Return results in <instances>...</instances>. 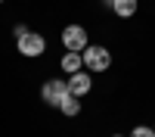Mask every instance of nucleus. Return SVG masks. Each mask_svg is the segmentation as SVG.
<instances>
[{
	"label": "nucleus",
	"mask_w": 155,
	"mask_h": 137,
	"mask_svg": "<svg viewBox=\"0 0 155 137\" xmlns=\"http://www.w3.org/2000/svg\"><path fill=\"white\" fill-rule=\"evenodd\" d=\"M41 97H44V103L47 106H62V100L65 97H71L68 94V81H62V78H50V81H44V87H41Z\"/></svg>",
	"instance_id": "f257e3e1"
},
{
	"label": "nucleus",
	"mask_w": 155,
	"mask_h": 137,
	"mask_svg": "<svg viewBox=\"0 0 155 137\" xmlns=\"http://www.w3.org/2000/svg\"><path fill=\"white\" fill-rule=\"evenodd\" d=\"M81 56H84V69H90V72H106L112 66V53L106 47H87Z\"/></svg>",
	"instance_id": "f03ea898"
},
{
	"label": "nucleus",
	"mask_w": 155,
	"mask_h": 137,
	"mask_svg": "<svg viewBox=\"0 0 155 137\" xmlns=\"http://www.w3.org/2000/svg\"><path fill=\"white\" fill-rule=\"evenodd\" d=\"M62 44H65V50H71V53H84L90 47L87 44V31L81 25H68V28L62 31Z\"/></svg>",
	"instance_id": "7ed1b4c3"
},
{
	"label": "nucleus",
	"mask_w": 155,
	"mask_h": 137,
	"mask_svg": "<svg viewBox=\"0 0 155 137\" xmlns=\"http://www.w3.org/2000/svg\"><path fill=\"white\" fill-rule=\"evenodd\" d=\"M44 50H47L44 34L28 31V34H22V37H19V53H22V56H41Z\"/></svg>",
	"instance_id": "20e7f679"
},
{
	"label": "nucleus",
	"mask_w": 155,
	"mask_h": 137,
	"mask_svg": "<svg viewBox=\"0 0 155 137\" xmlns=\"http://www.w3.org/2000/svg\"><path fill=\"white\" fill-rule=\"evenodd\" d=\"M90 87H93V78H90L87 72H74V75H68V94H71V97L81 100L84 94H90Z\"/></svg>",
	"instance_id": "39448f33"
},
{
	"label": "nucleus",
	"mask_w": 155,
	"mask_h": 137,
	"mask_svg": "<svg viewBox=\"0 0 155 137\" xmlns=\"http://www.w3.org/2000/svg\"><path fill=\"white\" fill-rule=\"evenodd\" d=\"M59 69L65 72V75H74V72H81V69H84V56H81V53H71V50H65V56H62Z\"/></svg>",
	"instance_id": "423d86ee"
},
{
	"label": "nucleus",
	"mask_w": 155,
	"mask_h": 137,
	"mask_svg": "<svg viewBox=\"0 0 155 137\" xmlns=\"http://www.w3.org/2000/svg\"><path fill=\"white\" fill-rule=\"evenodd\" d=\"M109 6L115 9V16H121V19H130L134 12H137V0H112Z\"/></svg>",
	"instance_id": "0eeeda50"
},
{
	"label": "nucleus",
	"mask_w": 155,
	"mask_h": 137,
	"mask_svg": "<svg viewBox=\"0 0 155 137\" xmlns=\"http://www.w3.org/2000/svg\"><path fill=\"white\" fill-rule=\"evenodd\" d=\"M59 112H62V115H78V112H81V100H78V97H65V100H62V106H59Z\"/></svg>",
	"instance_id": "6e6552de"
},
{
	"label": "nucleus",
	"mask_w": 155,
	"mask_h": 137,
	"mask_svg": "<svg viewBox=\"0 0 155 137\" xmlns=\"http://www.w3.org/2000/svg\"><path fill=\"white\" fill-rule=\"evenodd\" d=\"M130 137H155V128H146V125H140V128H134Z\"/></svg>",
	"instance_id": "1a4fd4ad"
},
{
	"label": "nucleus",
	"mask_w": 155,
	"mask_h": 137,
	"mask_svg": "<svg viewBox=\"0 0 155 137\" xmlns=\"http://www.w3.org/2000/svg\"><path fill=\"white\" fill-rule=\"evenodd\" d=\"M12 34H16V41H19L22 34H28V28H25V25H16V28H12Z\"/></svg>",
	"instance_id": "9d476101"
},
{
	"label": "nucleus",
	"mask_w": 155,
	"mask_h": 137,
	"mask_svg": "<svg viewBox=\"0 0 155 137\" xmlns=\"http://www.w3.org/2000/svg\"><path fill=\"white\" fill-rule=\"evenodd\" d=\"M112 137H124V134H112Z\"/></svg>",
	"instance_id": "9b49d317"
},
{
	"label": "nucleus",
	"mask_w": 155,
	"mask_h": 137,
	"mask_svg": "<svg viewBox=\"0 0 155 137\" xmlns=\"http://www.w3.org/2000/svg\"><path fill=\"white\" fill-rule=\"evenodd\" d=\"M106 3H112V0H106Z\"/></svg>",
	"instance_id": "f8f14e48"
},
{
	"label": "nucleus",
	"mask_w": 155,
	"mask_h": 137,
	"mask_svg": "<svg viewBox=\"0 0 155 137\" xmlns=\"http://www.w3.org/2000/svg\"><path fill=\"white\" fill-rule=\"evenodd\" d=\"M0 3H3V0H0Z\"/></svg>",
	"instance_id": "ddd939ff"
}]
</instances>
